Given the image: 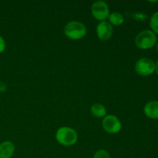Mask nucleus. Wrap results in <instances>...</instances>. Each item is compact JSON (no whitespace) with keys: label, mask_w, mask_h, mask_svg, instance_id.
Returning <instances> with one entry per match:
<instances>
[{"label":"nucleus","mask_w":158,"mask_h":158,"mask_svg":"<svg viewBox=\"0 0 158 158\" xmlns=\"http://www.w3.org/2000/svg\"><path fill=\"white\" fill-rule=\"evenodd\" d=\"M56 139L60 144L63 146H73L77 143L78 135L75 130L68 127H63L57 130Z\"/></svg>","instance_id":"nucleus-1"},{"label":"nucleus","mask_w":158,"mask_h":158,"mask_svg":"<svg viewBox=\"0 0 158 158\" xmlns=\"http://www.w3.org/2000/svg\"><path fill=\"white\" fill-rule=\"evenodd\" d=\"M64 34L70 40H78L86 35V28L85 25L80 22H69L64 27Z\"/></svg>","instance_id":"nucleus-2"},{"label":"nucleus","mask_w":158,"mask_h":158,"mask_svg":"<svg viewBox=\"0 0 158 158\" xmlns=\"http://www.w3.org/2000/svg\"><path fill=\"white\" fill-rule=\"evenodd\" d=\"M157 42V35L153 31L146 29L140 32L135 38V44L139 49H148L152 48Z\"/></svg>","instance_id":"nucleus-3"},{"label":"nucleus","mask_w":158,"mask_h":158,"mask_svg":"<svg viewBox=\"0 0 158 158\" xmlns=\"http://www.w3.org/2000/svg\"><path fill=\"white\" fill-rule=\"evenodd\" d=\"M135 70L139 75L148 77L155 71V63L149 58H141L135 64Z\"/></svg>","instance_id":"nucleus-4"},{"label":"nucleus","mask_w":158,"mask_h":158,"mask_svg":"<svg viewBox=\"0 0 158 158\" xmlns=\"http://www.w3.org/2000/svg\"><path fill=\"white\" fill-rule=\"evenodd\" d=\"M91 12L94 18L100 21H105L110 15V9L107 4L103 1H97L93 4Z\"/></svg>","instance_id":"nucleus-5"},{"label":"nucleus","mask_w":158,"mask_h":158,"mask_svg":"<svg viewBox=\"0 0 158 158\" xmlns=\"http://www.w3.org/2000/svg\"><path fill=\"white\" fill-rule=\"evenodd\" d=\"M103 130L109 134H117L121 130L122 124L118 118L114 115H108L102 122Z\"/></svg>","instance_id":"nucleus-6"},{"label":"nucleus","mask_w":158,"mask_h":158,"mask_svg":"<svg viewBox=\"0 0 158 158\" xmlns=\"http://www.w3.org/2000/svg\"><path fill=\"white\" fill-rule=\"evenodd\" d=\"M114 32L113 26L109 22L101 21L97 26V34L102 41H106L111 38Z\"/></svg>","instance_id":"nucleus-7"},{"label":"nucleus","mask_w":158,"mask_h":158,"mask_svg":"<svg viewBox=\"0 0 158 158\" xmlns=\"http://www.w3.org/2000/svg\"><path fill=\"white\" fill-rule=\"evenodd\" d=\"M15 152V145L12 142L4 141L0 143V158H11Z\"/></svg>","instance_id":"nucleus-8"},{"label":"nucleus","mask_w":158,"mask_h":158,"mask_svg":"<svg viewBox=\"0 0 158 158\" xmlns=\"http://www.w3.org/2000/svg\"><path fill=\"white\" fill-rule=\"evenodd\" d=\"M145 115L151 119H158V101L153 100L147 103L143 109Z\"/></svg>","instance_id":"nucleus-9"},{"label":"nucleus","mask_w":158,"mask_h":158,"mask_svg":"<svg viewBox=\"0 0 158 158\" xmlns=\"http://www.w3.org/2000/svg\"><path fill=\"white\" fill-rule=\"evenodd\" d=\"M91 113L95 117L101 118V117H105L106 114V110L105 106L101 103H94L91 106Z\"/></svg>","instance_id":"nucleus-10"},{"label":"nucleus","mask_w":158,"mask_h":158,"mask_svg":"<svg viewBox=\"0 0 158 158\" xmlns=\"http://www.w3.org/2000/svg\"><path fill=\"white\" fill-rule=\"evenodd\" d=\"M108 19H109V23L111 25H114V26H120L124 22V18L122 15V14L117 12H112L111 14H110Z\"/></svg>","instance_id":"nucleus-11"},{"label":"nucleus","mask_w":158,"mask_h":158,"mask_svg":"<svg viewBox=\"0 0 158 158\" xmlns=\"http://www.w3.org/2000/svg\"><path fill=\"white\" fill-rule=\"evenodd\" d=\"M150 26L154 33L158 34V12H154L150 20Z\"/></svg>","instance_id":"nucleus-12"},{"label":"nucleus","mask_w":158,"mask_h":158,"mask_svg":"<svg viewBox=\"0 0 158 158\" xmlns=\"http://www.w3.org/2000/svg\"><path fill=\"white\" fill-rule=\"evenodd\" d=\"M94 158H111L110 155L107 151H104V150H100L97 151L94 154Z\"/></svg>","instance_id":"nucleus-13"},{"label":"nucleus","mask_w":158,"mask_h":158,"mask_svg":"<svg viewBox=\"0 0 158 158\" xmlns=\"http://www.w3.org/2000/svg\"><path fill=\"white\" fill-rule=\"evenodd\" d=\"M132 17L134 19L137 20V21H144L147 19V15L142 12H137V13L132 14Z\"/></svg>","instance_id":"nucleus-14"},{"label":"nucleus","mask_w":158,"mask_h":158,"mask_svg":"<svg viewBox=\"0 0 158 158\" xmlns=\"http://www.w3.org/2000/svg\"><path fill=\"white\" fill-rule=\"evenodd\" d=\"M5 49H6V42L4 39L0 35V53L4 52Z\"/></svg>","instance_id":"nucleus-15"},{"label":"nucleus","mask_w":158,"mask_h":158,"mask_svg":"<svg viewBox=\"0 0 158 158\" xmlns=\"http://www.w3.org/2000/svg\"><path fill=\"white\" fill-rule=\"evenodd\" d=\"M6 89H7V86H6V83L3 82H0V93H4Z\"/></svg>","instance_id":"nucleus-16"},{"label":"nucleus","mask_w":158,"mask_h":158,"mask_svg":"<svg viewBox=\"0 0 158 158\" xmlns=\"http://www.w3.org/2000/svg\"><path fill=\"white\" fill-rule=\"evenodd\" d=\"M155 71H156V73H157V74L158 75V60L155 63Z\"/></svg>","instance_id":"nucleus-17"},{"label":"nucleus","mask_w":158,"mask_h":158,"mask_svg":"<svg viewBox=\"0 0 158 158\" xmlns=\"http://www.w3.org/2000/svg\"><path fill=\"white\" fill-rule=\"evenodd\" d=\"M157 52H158V43H157Z\"/></svg>","instance_id":"nucleus-18"},{"label":"nucleus","mask_w":158,"mask_h":158,"mask_svg":"<svg viewBox=\"0 0 158 158\" xmlns=\"http://www.w3.org/2000/svg\"><path fill=\"white\" fill-rule=\"evenodd\" d=\"M157 86H158V84H157Z\"/></svg>","instance_id":"nucleus-19"}]
</instances>
